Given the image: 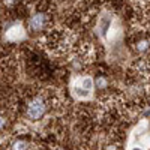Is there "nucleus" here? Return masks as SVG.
<instances>
[{
    "label": "nucleus",
    "mask_w": 150,
    "mask_h": 150,
    "mask_svg": "<svg viewBox=\"0 0 150 150\" xmlns=\"http://www.w3.org/2000/svg\"><path fill=\"white\" fill-rule=\"evenodd\" d=\"M53 90H41L26 98L23 107L24 117L29 122H39L42 120L51 110V104H56Z\"/></svg>",
    "instance_id": "obj_2"
},
{
    "label": "nucleus",
    "mask_w": 150,
    "mask_h": 150,
    "mask_svg": "<svg viewBox=\"0 0 150 150\" xmlns=\"http://www.w3.org/2000/svg\"><path fill=\"white\" fill-rule=\"evenodd\" d=\"M48 15L45 14V12H36V14H33L29 21H27V27L32 33H39L42 32L45 27H47V24H48Z\"/></svg>",
    "instance_id": "obj_6"
},
{
    "label": "nucleus",
    "mask_w": 150,
    "mask_h": 150,
    "mask_svg": "<svg viewBox=\"0 0 150 150\" xmlns=\"http://www.w3.org/2000/svg\"><path fill=\"white\" fill-rule=\"evenodd\" d=\"M3 38L6 42H21L27 38V29L24 27L23 21H14L5 26Z\"/></svg>",
    "instance_id": "obj_5"
},
{
    "label": "nucleus",
    "mask_w": 150,
    "mask_h": 150,
    "mask_svg": "<svg viewBox=\"0 0 150 150\" xmlns=\"http://www.w3.org/2000/svg\"><path fill=\"white\" fill-rule=\"evenodd\" d=\"M8 150H30V144L26 140H12Z\"/></svg>",
    "instance_id": "obj_7"
},
{
    "label": "nucleus",
    "mask_w": 150,
    "mask_h": 150,
    "mask_svg": "<svg viewBox=\"0 0 150 150\" xmlns=\"http://www.w3.org/2000/svg\"><path fill=\"white\" fill-rule=\"evenodd\" d=\"M96 89L95 80L90 75H74L69 83L71 95L77 101H90Z\"/></svg>",
    "instance_id": "obj_4"
},
{
    "label": "nucleus",
    "mask_w": 150,
    "mask_h": 150,
    "mask_svg": "<svg viewBox=\"0 0 150 150\" xmlns=\"http://www.w3.org/2000/svg\"><path fill=\"white\" fill-rule=\"evenodd\" d=\"M147 63H149V65H150V62H147Z\"/></svg>",
    "instance_id": "obj_11"
},
{
    "label": "nucleus",
    "mask_w": 150,
    "mask_h": 150,
    "mask_svg": "<svg viewBox=\"0 0 150 150\" xmlns=\"http://www.w3.org/2000/svg\"><path fill=\"white\" fill-rule=\"evenodd\" d=\"M96 33L99 36L101 42L107 47L111 48L116 44H119L123 38V26L120 18L108 9H102L101 14L96 21Z\"/></svg>",
    "instance_id": "obj_1"
},
{
    "label": "nucleus",
    "mask_w": 150,
    "mask_h": 150,
    "mask_svg": "<svg viewBox=\"0 0 150 150\" xmlns=\"http://www.w3.org/2000/svg\"><path fill=\"white\" fill-rule=\"evenodd\" d=\"M134 48L138 51L140 54H144V53H147L149 50H150V39H140V41H137L135 44H134Z\"/></svg>",
    "instance_id": "obj_8"
},
{
    "label": "nucleus",
    "mask_w": 150,
    "mask_h": 150,
    "mask_svg": "<svg viewBox=\"0 0 150 150\" xmlns=\"http://www.w3.org/2000/svg\"><path fill=\"white\" fill-rule=\"evenodd\" d=\"M17 3H18V0H3V5L6 8H14Z\"/></svg>",
    "instance_id": "obj_10"
},
{
    "label": "nucleus",
    "mask_w": 150,
    "mask_h": 150,
    "mask_svg": "<svg viewBox=\"0 0 150 150\" xmlns=\"http://www.w3.org/2000/svg\"><path fill=\"white\" fill-rule=\"evenodd\" d=\"M44 41L50 50V53L66 54L72 48V45L75 42V38H74L72 32H69L66 29H54V30H50L47 33Z\"/></svg>",
    "instance_id": "obj_3"
},
{
    "label": "nucleus",
    "mask_w": 150,
    "mask_h": 150,
    "mask_svg": "<svg viewBox=\"0 0 150 150\" xmlns=\"http://www.w3.org/2000/svg\"><path fill=\"white\" fill-rule=\"evenodd\" d=\"M95 84H96V87L98 89H104V87H107V80L104 78V77H99V78H96L95 80Z\"/></svg>",
    "instance_id": "obj_9"
}]
</instances>
